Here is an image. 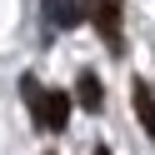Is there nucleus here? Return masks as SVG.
<instances>
[{
  "label": "nucleus",
  "instance_id": "f03ea898",
  "mask_svg": "<svg viewBox=\"0 0 155 155\" xmlns=\"http://www.w3.org/2000/svg\"><path fill=\"white\" fill-rule=\"evenodd\" d=\"M85 15H90L95 30L105 35V45L120 55V50H125V35H120V15H125V5H120V0H85Z\"/></svg>",
  "mask_w": 155,
  "mask_h": 155
},
{
  "label": "nucleus",
  "instance_id": "f257e3e1",
  "mask_svg": "<svg viewBox=\"0 0 155 155\" xmlns=\"http://www.w3.org/2000/svg\"><path fill=\"white\" fill-rule=\"evenodd\" d=\"M20 95H25L30 120L40 125V130H65V125H70V95H65V90H45L35 75H25V80H20Z\"/></svg>",
  "mask_w": 155,
  "mask_h": 155
},
{
  "label": "nucleus",
  "instance_id": "423d86ee",
  "mask_svg": "<svg viewBox=\"0 0 155 155\" xmlns=\"http://www.w3.org/2000/svg\"><path fill=\"white\" fill-rule=\"evenodd\" d=\"M90 155H110V145H95V150H90Z\"/></svg>",
  "mask_w": 155,
  "mask_h": 155
},
{
  "label": "nucleus",
  "instance_id": "7ed1b4c3",
  "mask_svg": "<svg viewBox=\"0 0 155 155\" xmlns=\"http://www.w3.org/2000/svg\"><path fill=\"white\" fill-rule=\"evenodd\" d=\"M130 105H135L140 130L155 140V90H150V80H130Z\"/></svg>",
  "mask_w": 155,
  "mask_h": 155
},
{
  "label": "nucleus",
  "instance_id": "20e7f679",
  "mask_svg": "<svg viewBox=\"0 0 155 155\" xmlns=\"http://www.w3.org/2000/svg\"><path fill=\"white\" fill-rule=\"evenodd\" d=\"M45 20L60 25V30H75V25L85 20V5L80 0H45Z\"/></svg>",
  "mask_w": 155,
  "mask_h": 155
},
{
  "label": "nucleus",
  "instance_id": "39448f33",
  "mask_svg": "<svg viewBox=\"0 0 155 155\" xmlns=\"http://www.w3.org/2000/svg\"><path fill=\"white\" fill-rule=\"evenodd\" d=\"M75 100H80L85 110H100V105H105V90H100V75H95V70H80V80H75Z\"/></svg>",
  "mask_w": 155,
  "mask_h": 155
}]
</instances>
